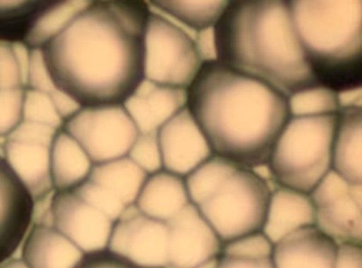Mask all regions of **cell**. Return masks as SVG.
I'll use <instances>...</instances> for the list:
<instances>
[{
    "label": "cell",
    "instance_id": "obj_25",
    "mask_svg": "<svg viewBox=\"0 0 362 268\" xmlns=\"http://www.w3.org/2000/svg\"><path fill=\"white\" fill-rule=\"evenodd\" d=\"M230 1H151L150 8L162 12L175 20L177 26H184L192 35L198 31L213 28L219 22ZM183 28V27H182Z\"/></svg>",
    "mask_w": 362,
    "mask_h": 268
},
{
    "label": "cell",
    "instance_id": "obj_16",
    "mask_svg": "<svg viewBox=\"0 0 362 268\" xmlns=\"http://www.w3.org/2000/svg\"><path fill=\"white\" fill-rule=\"evenodd\" d=\"M338 244L315 225L296 230L273 246L274 268H334Z\"/></svg>",
    "mask_w": 362,
    "mask_h": 268
},
{
    "label": "cell",
    "instance_id": "obj_29",
    "mask_svg": "<svg viewBox=\"0 0 362 268\" xmlns=\"http://www.w3.org/2000/svg\"><path fill=\"white\" fill-rule=\"evenodd\" d=\"M23 121L33 122L60 130L63 121L54 109L49 95L25 88Z\"/></svg>",
    "mask_w": 362,
    "mask_h": 268
},
{
    "label": "cell",
    "instance_id": "obj_42",
    "mask_svg": "<svg viewBox=\"0 0 362 268\" xmlns=\"http://www.w3.org/2000/svg\"><path fill=\"white\" fill-rule=\"evenodd\" d=\"M14 56L20 67L21 75L23 78L24 87H26L27 77H28L29 64H30V48L24 43H16L11 45Z\"/></svg>",
    "mask_w": 362,
    "mask_h": 268
},
{
    "label": "cell",
    "instance_id": "obj_43",
    "mask_svg": "<svg viewBox=\"0 0 362 268\" xmlns=\"http://www.w3.org/2000/svg\"><path fill=\"white\" fill-rule=\"evenodd\" d=\"M337 97H338L340 109H351V107L362 109V87L338 92Z\"/></svg>",
    "mask_w": 362,
    "mask_h": 268
},
{
    "label": "cell",
    "instance_id": "obj_41",
    "mask_svg": "<svg viewBox=\"0 0 362 268\" xmlns=\"http://www.w3.org/2000/svg\"><path fill=\"white\" fill-rule=\"evenodd\" d=\"M49 97L52 99L54 109H56L58 115L60 116L63 123L67 121V120L71 119L74 115H76L82 109L77 101L74 100L71 96L65 94L62 90H58L57 87L50 92Z\"/></svg>",
    "mask_w": 362,
    "mask_h": 268
},
{
    "label": "cell",
    "instance_id": "obj_23",
    "mask_svg": "<svg viewBox=\"0 0 362 268\" xmlns=\"http://www.w3.org/2000/svg\"><path fill=\"white\" fill-rule=\"evenodd\" d=\"M149 175L128 156L103 164H94L88 181L113 194L124 206L135 204Z\"/></svg>",
    "mask_w": 362,
    "mask_h": 268
},
{
    "label": "cell",
    "instance_id": "obj_30",
    "mask_svg": "<svg viewBox=\"0 0 362 268\" xmlns=\"http://www.w3.org/2000/svg\"><path fill=\"white\" fill-rule=\"evenodd\" d=\"M128 157L147 175L162 171V152L158 133L139 134L129 152Z\"/></svg>",
    "mask_w": 362,
    "mask_h": 268
},
{
    "label": "cell",
    "instance_id": "obj_21",
    "mask_svg": "<svg viewBox=\"0 0 362 268\" xmlns=\"http://www.w3.org/2000/svg\"><path fill=\"white\" fill-rule=\"evenodd\" d=\"M189 204L185 178L162 170L148 176L134 205L147 217L167 223Z\"/></svg>",
    "mask_w": 362,
    "mask_h": 268
},
{
    "label": "cell",
    "instance_id": "obj_39",
    "mask_svg": "<svg viewBox=\"0 0 362 268\" xmlns=\"http://www.w3.org/2000/svg\"><path fill=\"white\" fill-rule=\"evenodd\" d=\"M334 268H362V245H338Z\"/></svg>",
    "mask_w": 362,
    "mask_h": 268
},
{
    "label": "cell",
    "instance_id": "obj_44",
    "mask_svg": "<svg viewBox=\"0 0 362 268\" xmlns=\"http://www.w3.org/2000/svg\"><path fill=\"white\" fill-rule=\"evenodd\" d=\"M0 268H30L22 257H10L0 264Z\"/></svg>",
    "mask_w": 362,
    "mask_h": 268
},
{
    "label": "cell",
    "instance_id": "obj_38",
    "mask_svg": "<svg viewBox=\"0 0 362 268\" xmlns=\"http://www.w3.org/2000/svg\"><path fill=\"white\" fill-rule=\"evenodd\" d=\"M216 268H274L272 257H245L221 253Z\"/></svg>",
    "mask_w": 362,
    "mask_h": 268
},
{
    "label": "cell",
    "instance_id": "obj_14",
    "mask_svg": "<svg viewBox=\"0 0 362 268\" xmlns=\"http://www.w3.org/2000/svg\"><path fill=\"white\" fill-rule=\"evenodd\" d=\"M33 214V196L0 155V264L20 250Z\"/></svg>",
    "mask_w": 362,
    "mask_h": 268
},
{
    "label": "cell",
    "instance_id": "obj_10",
    "mask_svg": "<svg viewBox=\"0 0 362 268\" xmlns=\"http://www.w3.org/2000/svg\"><path fill=\"white\" fill-rule=\"evenodd\" d=\"M107 250L135 268H167V224L147 217L132 205L114 223Z\"/></svg>",
    "mask_w": 362,
    "mask_h": 268
},
{
    "label": "cell",
    "instance_id": "obj_8",
    "mask_svg": "<svg viewBox=\"0 0 362 268\" xmlns=\"http://www.w3.org/2000/svg\"><path fill=\"white\" fill-rule=\"evenodd\" d=\"M62 128L94 164L126 157L139 135L122 104L82 107Z\"/></svg>",
    "mask_w": 362,
    "mask_h": 268
},
{
    "label": "cell",
    "instance_id": "obj_2",
    "mask_svg": "<svg viewBox=\"0 0 362 268\" xmlns=\"http://www.w3.org/2000/svg\"><path fill=\"white\" fill-rule=\"evenodd\" d=\"M187 109L214 155L247 169L268 164L291 118L287 97L218 61L201 67Z\"/></svg>",
    "mask_w": 362,
    "mask_h": 268
},
{
    "label": "cell",
    "instance_id": "obj_26",
    "mask_svg": "<svg viewBox=\"0 0 362 268\" xmlns=\"http://www.w3.org/2000/svg\"><path fill=\"white\" fill-rule=\"evenodd\" d=\"M238 164L213 155L185 177L190 202L198 207L239 168Z\"/></svg>",
    "mask_w": 362,
    "mask_h": 268
},
{
    "label": "cell",
    "instance_id": "obj_17",
    "mask_svg": "<svg viewBox=\"0 0 362 268\" xmlns=\"http://www.w3.org/2000/svg\"><path fill=\"white\" fill-rule=\"evenodd\" d=\"M315 221L309 194L277 185L271 192L262 232L275 244L296 230L315 225Z\"/></svg>",
    "mask_w": 362,
    "mask_h": 268
},
{
    "label": "cell",
    "instance_id": "obj_6",
    "mask_svg": "<svg viewBox=\"0 0 362 268\" xmlns=\"http://www.w3.org/2000/svg\"><path fill=\"white\" fill-rule=\"evenodd\" d=\"M270 196L262 179L239 166L198 209L224 244L262 231Z\"/></svg>",
    "mask_w": 362,
    "mask_h": 268
},
{
    "label": "cell",
    "instance_id": "obj_46",
    "mask_svg": "<svg viewBox=\"0 0 362 268\" xmlns=\"http://www.w3.org/2000/svg\"><path fill=\"white\" fill-rule=\"evenodd\" d=\"M4 143H5V140H1L0 139V155L4 156Z\"/></svg>",
    "mask_w": 362,
    "mask_h": 268
},
{
    "label": "cell",
    "instance_id": "obj_33",
    "mask_svg": "<svg viewBox=\"0 0 362 268\" xmlns=\"http://www.w3.org/2000/svg\"><path fill=\"white\" fill-rule=\"evenodd\" d=\"M273 246L274 244L264 232L259 231L224 243L221 253L245 257H271Z\"/></svg>",
    "mask_w": 362,
    "mask_h": 268
},
{
    "label": "cell",
    "instance_id": "obj_27",
    "mask_svg": "<svg viewBox=\"0 0 362 268\" xmlns=\"http://www.w3.org/2000/svg\"><path fill=\"white\" fill-rule=\"evenodd\" d=\"M90 1H61L48 9L37 20L24 44L30 49H42L50 39L56 37L64 30L65 27L81 13Z\"/></svg>",
    "mask_w": 362,
    "mask_h": 268
},
{
    "label": "cell",
    "instance_id": "obj_24",
    "mask_svg": "<svg viewBox=\"0 0 362 268\" xmlns=\"http://www.w3.org/2000/svg\"><path fill=\"white\" fill-rule=\"evenodd\" d=\"M56 0L0 1V44L25 43L42 16Z\"/></svg>",
    "mask_w": 362,
    "mask_h": 268
},
{
    "label": "cell",
    "instance_id": "obj_3",
    "mask_svg": "<svg viewBox=\"0 0 362 268\" xmlns=\"http://www.w3.org/2000/svg\"><path fill=\"white\" fill-rule=\"evenodd\" d=\"M214 32L218 62L287 98L319 86L296 33L289 1H230Z\"/></svg>",
    "mask_w": 362,
    "mask_h": 268
},
{
    "label": "cell",
    "instance_id": "obj_5",
    "mask_svg": "<svg viewBox=\"0 0 362 268\" xmlns=\"http://www.w3.org/2000/svg\"><path fill=\"white\" fill-rule=\"evenodd\" d=\"M337 115L290 118L268 162L279 185L310 194L332 170Z\"/></svg>",
    "mask_w": 362,
    "mask_h": 268
},
{
    "label": "cell",
    "instance_id": "obj_7",
    "mask_svg": "<svg viewBox=\"0 0 362 268\" xmlns=\"http://www.w3.org/2000/svg\"><path fill=\"white\" fill-rule=\"evenodd\" d=\"M202 65L192 33L150 9L145 32L144 79L158 85L188 90Z\"/></svg>",
    "mask_w": 362,
    "mask_h": 268
},
{
    "label": "cell",
    "instance_id": "obj_18",
    "mask_svg": "<svg viewBox=\"0 0 362 268\" xmlns=\"http://www.w3.org/2000/svg\"><path fill=\"white\" fill-rule=\"evenodd\" d=\"M84 255L50 226L33 225L21 246V257L30 268H76Z\"/></svg>",
    "mask_w": 362,
    "mask_h": 268
},
{
    "label": "cell",
    "instance_id": "obj_11",
    "mask_svg": "<svg viewBox=\"0 0 362 268\" xmlns=\"http://www.w3.org/2000/svg\"><path fill=\"white\" fill-rule=\"evenodd\" d=\"M52 213V227L84 255L107 250L114 221L75 192H54Z\"/></svg>",
    "mask_w": 362,
    "mask_h": 268
},
{
    "label": "cell",
    "instance_id": "obj_34",
    "mask_svg": "<svg viewBox=\"0 0 362 268\" xmlns=\"http://www.w3.org/2000/svg\"><path fill=\"white\" fill-rule=\"evenodd\" d=\"M49 95L56 88L41 49H31L26 87Z\"/></svg>",
    "mask_w": 362,
    "mask_h": 268
},
{
    "label": "cell",
    "instance_id": "obj_9",
    "mask_svg": "<svg viewBox=\"0 0 362 268\" xmlns=\"http://www.w3.org/2000/svg\"><path fill=\"white\" fill-rule=\"evenodd\" d=\"M309 196L317 229L338 245H362V185L330 170Z\"/></svg>",
    "mask_w": 362,
    "mask_h": 268
},
{
    "label": "cell",
    "instance_id": "obj_31",
    "mask_svg": "<svg viewBox=\"0 0 362 268\" xmlns=\"http://www.w3.org/2000/svg\"><path fill=\"white\" fill-rule=\"evenodd\" d=\"M75 192L80 198L88 202L90 206L100 211L103 214L107 215L111 221L115 223L120 215L124 213L128 207L124 206L113 194L110 193L107 190L97 183L90 181H84L81 185H78Z\"/></svg>",
    "mask_w": 362,
    "mask_h": 268
},
{
    "label": "cell",
    "instance_id": "obj_40",
    "mask_svg": "<svg viewBox=\"0 0 362 268\" xmlns=\"http://www.w3.org/2000/svg\"><path fill=\"white\" fill-rule=\"evenodd\" d=\"M194 41L203 64L217 61L214 27L196 32Z\"/></svg>",
    "mask_w": 362,
    "mask_h": 268
},
{
    "label": "cell",
    "instance_id": "obj_1",
    "mask_svg": "<svg viewBox=\"0 0 362 268\" xmlns=\"http://www.w3.org/2000/svg\"><path fill=\"white\" fill-rule=\"evenodd\" d=\"M149 14L141 0L90 1L41 49L54 86L81 107L124 104L144 80Z\"/></svg>",
    "mask_w": 362,
    "mask_h": 268
},
{
    "label": "cell",
    "instance_id": "obj_35",
    "mask_svg": "<svg viewBox=\"0 0 362 268\" xmlns=\"http://www.w3.org/2000/svg\"><path fill=\"white\" fill-rule=\"evenodd\" d=\"M59 130L33 122L22 121L16 130L7 137L8 140L18 142L35 143V145L52 147V141Z\"/></svg>",
    "mask_w": 362,
    "mask_h": 268
},
{
    "label": "cell",
    "instance_id": "obj_15",
    "mask_svg": "<svg viewBox=\"0 0 362 268\" xmlns=\"http://www.w3.org/2000/svg\"><path fill=\"white\" fill-rule=\"evenodd\" d=\"M122 105L139 134L158 133L187 106V90L158 85L144 79Z\"/></svg>",
    "mask_w": 362,
    "mask_h": 268
},
{
    "label": "cell",
    "instance_id": "obj_45",
    "mask_svg": "<svg viewBox=\"0 0 362 268\" xmlns=\"http://www.w3.org/2000/svg\"><path fill=\"white\" fill-rule=\"evenodd\" d=\"M217 259L211 260V261L205 262V263L200 264V265L196 266L194 268H216V265H217Z\"/></svg>",
    "mask_w": 362,
    "mask_h": 268
},
{
    "label": "cell",
    "instance_id": "obj_4",
    "mask_svg": "<svg viewBox=\"0 0 362 268\" xmlns=\"http://www.w3.org/2000/svg\"><path fill=\"white\" fill-rule=\"evenodd\" d=\"M292 20L319 86L362 87V1H289Z\"/></svg>",
    "mask_w": 362,
    "mask_h": 268
},
{
    "label": "cell",
    "instance_id": "obj_32",
    "mask_svg": "<svg viewBox=\"0 0 362 268\" xmlns=\"http://www.w3.org/2000/svg\"><path fill=\"white\" fill-rule=\"evenodd\" d=\"M25 88L0 90V139L5 140L23 121Z\"/></svg>",
    "mask_w": 362,
    "mask_h": 268
},
{
    "label": "cell",
    "instance_id": "obj_36",
    "mask_svg": "<svg viewBox=\"0 0 362 268\" xmlns=\"http://www.w3.org/2000/svg\"><path fill=\"white\" fill-rule=\"evenodd\" d=\"M25 88L11 45L0 44V90Z\"/></svg>",
    "mask_w": 362,
    "mask_h": 268
},
{
    "label": "cell",
    "instance_id": "obj_13",
    "mask_svg": "<svg viewBox=\"0 0 362 268\" xmlns=\"http://www.w3.org/2000/svg\"><path fill=\"white\" fill-rule=\"evenodd\" d=\"M163 170L185 178L214 155L187 106L158 132Z\"/></svg>",
    "mask_w": 362,
    "mask_h": 268
},
{
    "label": "cell",
    "instance_id": "obj_20",
    "mask_svg": "<svg viewBox=\"0 0 362 268\" xmlns=\"http://www.w3.org/2000/svg\"><path fill=\"white\" fill-rule=\"evenodd\" d=\"M4 158L33 200L54 191L49 147L5 139Z\"/></svg>",
    "mask_w": 362,
    "mask_h": 268
},
{
    "label": "cell",
    "instance_id": "obj_12",
    "mask_svg": "<svg viewBox=\"0 0 362 268\" xmlns=\"http://www.w3.org/2000/svg\"><path fill=\"white\" fill-rule=\"evenodd\" d=\"M166 224L167 268H194L221 255L223 243L192 202Z\"/></svg>",
    "mask_w": 362,
    "mask_h": 268
},
{
    "label": "cell",
    "instance_id": "obj_28",
    "mask_svg": "<svg viewBox=\"0 0 362 268\" xmlns=\"http://www.w3.org/2000/svg\"><path fill=\"white\" fill-rule=\"evenodd\" d=\"M291 117H320L334 115L340 111L337 92L315 86L296 92L288 98Z\"/></svg>",
    "mask_w": 362,
    "mask_h": 268
},
{
    "label": "cell",
    "instance_id": "obj_37",
    "mask_svg": "<svg viewBox=\"0 0 362 268\" xmlns=\"http://www.w3.org/2000/svg\"><path fill=\"white\" fill-rule=\"evenodd\" d=\"M76 268H135L109 250L84 255Z\"/></svg>",
    "mask_w": 362,
    "mask_h": 268
},
{
    "label": "cell",
    "instance_id": "obj_19",
    "mask_svg": "<svg viewBox=\"0 0 362 268\" xmlns=\"http://www.w3.org/2000/svg\"><path fill=\"white\" fill-rule=\"evenodd\" d=\"M332 170L354 185H362V109L339 111L332 140Z\"/></svg>",
    "mask_w": 362,
    "mask_h": 268
},
{
    "label": "cell",
    "instance_id": "obj_22",
    "mask_svg": "<svg viewBox=\"0 0 362 268\" xmlns=\"http://www.w3.org/2000/svg\"><path fill=\"white\" fill-rule=\"evenodd\" d=\"M92 160L79 143L60 128L50 147V173L54 191H71L88 181Z\"/></svg>",
    "mask_w": 362,
    "mask_h": 268
}]
</instances>
